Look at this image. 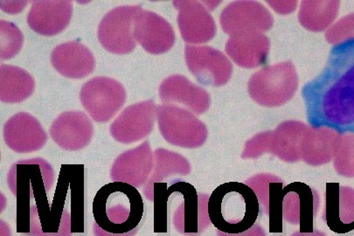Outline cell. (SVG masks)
Segmentation results:
<instances>
[{"mask_svg":"<svg viewBox=\"0 0 354 236\" xmlns=\"http://www.w3.org/2000/svg\"><path fill=\"white\" fill-rule=\"evenodd\" d=\"M302 93L312 127L340 133L354 125V41L334 46L326 68Z\"/></svg>","mask_w":354,"mask_h":236,"instance_id":"obj_1","label":"cell"},{"mask_svg":"<svg viewBox=\"0 0 354 236\" xmlns=\"http://www.w3.org/2000/svg\"><path fill=\"white\" fill-rule=\"evenodd\" d=\"M95 236H134L145 221V205L131 185L114 182L95 195L93 203Z\"/></svg>","mask_w":354,"mask_h":236,"instance_id":"obj_2","label":"cell"},{"mask_svg":"<svg viewBox=\"0 0 354 236\" xmlns=\"http://www.w3.org/2000/svg\"><path fill=\"white\" fill-rule=\"evenodd\" d=\"M208 217L221 232L239 235L249 231L259 221L261 207L256 192L239 182L225 183L211 194Z\"/></svg>","mask_w":354,"mask_h":236,"instance_id":"obj_3","label":"cell"},{"mask_svg":"<svg viewBox=\"0 0 354 236\" xmlns=\"http://www.w3.org/2000/svg\"><path fill=\"white\" fill-rule=\"evenodd\" d=\"M54 179L51 166L41 158L16 163L10 170V190L18 198V232L30 235V199H37L36 194L50 190L52 183L39 181Z\"/></svg>","mask_w":354,"mask_h":236,"instance_id":"obj_4","label":"cell"},{"mask_svg":"<svg viewBox=\"0 0 354 236\" xmlns=\"http://www.w3.org/2000/svg\"><path fill=\"white\" fill-rule=\"evenodd\" d=\"M249 93L258 105L279 107L289 102L299 88V76L290 62L266 66L250 79Z\"/></svg>","mask_w":354,"mask_h":236,"instance_id":"obj_5","label":"cell"},{"mask_svg":"<svg viewBox=\"0 0 354 236\" xmlns=\"http://www.w3.org/2000/svg\"><path fill=\"white\" fill-rule=\"evenodd\" d=\"M157 118L161 135L171 145L195 148L206 140V125L187 109L174 105H158Z\"/></svg>","mask_w":354,"mask_h":236,"instance_id":"obj_6","label":"cell"},{"mask_svg":"<svg viewBox=\"0 0 354 236\" xmlns=\"http://www.w3.org/2000/svg\"><path fill=\"white\" fill-rule=\"evenodd\" d=\"M80 99L84 109L97 122L110 121L120 111L127 100L124 86L110 78H95L81 89Z\"/></svg>","mask_w":354,"mask_h":236,"instance_id":"obj_7","label":"cell"},{"mask_svg":"<svg viewBox=\"0 0 354 236\" xmlns=\"http://www.w3.org/2000/svg\"><path fill=\"white\" fill-rule=\"evenodd\" d=\"M142 10L141 6H122L109 12L98 28V39L102 48L115 55L133 51L137 45L134 21Z\"/></svg>","mask_w":354,"mask_h":236,"instance_id":"obj_8","label":"cell"},{"mask_svg":"<svg viewBox=\"0 0 354 236\" xmlns=\"http://www.w3.org/2000/svg\"><path fill=\"white\" fill-rule=\"evenodd\" d=\"M185 57L192 74L205 86L221 87L230 81L233 66L219 50L206 46L187 45Z\"/></svg>","mask_w":354,"mask_h":236,"instance_id":"obj_9","label":"cell"},{"mask_svg":"<svg viewBox=\"0 0 354 236\" xmlns=\"http://www.w3.org/2000/svg\"><path fill=\"white\" fill-rule=\"evenodd\" d=\"M220 23L223 31L233 36L248 32L269 31L274 19L269 10L259 2L236 1L221 12Z\"/></svg>","mask_w":354,"mask_h":236,"instance_id":"obj_10","label":"cell"},{"mask_svg":"<svg viewBox=\"0 0 354 236\" xmlns=\"http://www.w3.org/2000/svg\"><path fill=\"white\" fill-rule=\"evenodd\" d=\"M157 107L152 100L129 106L112 122L111 134L122 144L141 140L153 131L157 118Z\"/></svg>","mask_w":354,"mask_h":236,"instance_id":"obj_11","label":"cell"},{"mask_svg":"<svg viewBox=\"0 0 354 236\" xmlns=\"http://www.w3.org/2000/svg\"><path fill=\"white\" fill-rule=\"evenodd\" d=\"M134 37L151 55L165 54L173 48L176 36L173 26L156 12L142 10L134 21Z\"/></svg>","mask_w":354,"mask_h":236,"instance_id":"obj_12","label":"cell"},{"mask_svg":"<svg viewBox=\"0 0 354 236\" xmlns=\"http://www.w3.org/2000/svg\"><path fill=\"white\" fill-rule=\"evenodd\" d=\"M174 5L178 11V28L185 42L201 44L210 42L216 35L214 19L201 2L178 0Z\"/></svg>","mask_w":354,"mask_h":236,"instance_id":"obj_13","label":"cell"},{"mask_svg":"<svg viewBox=\"0 0 354 236\" xmlns=\"http://www.w3.org/2000/svg\"><path fill=\"white\" fill-rule=\"evenodd\" d=\"M4 139L12 151L28 154L41 149L48 141V135L35 116L21 112L6 122Z\"/></svg>","mask_w":354,"mask_h":236,"instance_id":"obj_14","label":"cell"},{"mask_svg":"<svg viewBox=\"0 0 354 236\" xmlns=\"http://www.w3.org/2000/svg\"><path fill=\"white\" fill-rule=\"evenodd\" d=\"M153 163L150 144L145 141L138 147L118 156L112 165L111 177L114 182L140 188L147 181L153 168Z\"/></svg>","mask_w":354,"mask_h":236,"instance_id":"obj_15","label":"cell"},{"mask_svg":"<svg viewBox=\"0 0 354 236\" xmlns=\"http://www.w3.org/2000/svg\"><path fill=\"white\" fill-rule=\"evenodd\" d=\"M51 137L59 147L67 151H78L86 147L93 137V124L82 111L62 113L53 122Z\"/></svg>","mask_w":354,"mask_h":236,"instance_id":"obj_16","label":"cell"},{"mask_svg":"<svg viewBox=\"0 0 354 236\" xmlns=\"http://www.w3.org/2000/svg\"><path fill=\"white\" fill-rule=\"evenodd\" d=\"M160 96L163 104L184 106L194 114L201 115L210 106V96L183 75H171L161 83Z\"/></svg>","mask_w":354,"mask_h":236,"instance_id":"obj_17","label":"cell"},{"mask_svg":"<svg viewBox=\"0 0 354 236\" xmlns=\"http://www.w3.org/2000/svg\"><path fill=\"white\" fill-rule=\"evenodd\" d=\"M72 13L71 0H38L32 2L28 23L39 35L54 36L67 28Z\"/></svg>","mask_w":354,"mask_h":236,"instance_id":"obj_18","label":"cell"},{"mask_svg":"<svg viewBox=\"0 0 354 236\" xmlns=\"http://www.w3.org/2000/svg\"><path fill=\"white\" fill-rule=\"evenodd\" d=\"M270 42L263 33L248 32L230 36L225 50L236 65L254 69L263 65L269 56Z\"/></svg>","mask_w":354,"mask_h":236,"instance_id":"obj_19","label":"cell"},{"mask_svg":"<svg viewBox=\"0 0 354 236\" xmlns=\"http://www.w3.org/2000/svg\"><path fill=\"white\" fill-rule=\"evenodd\" d=\"M53 66L65 78L82 79L93 72L95 60L87 46L69 42L56 46L51 55Z\"/></svg>","mask_w":354,"mask_h":236,"instance_id":"obj_20","label":"cell"},{"mask_svg":"<svg viewBox=\"0 0 354 236\" xmlns=\"http://www.w3.org/2000/svg\"><path fill=\"white\" fill-rule=\"evenodd\" d=\"M71 212L54 203H37L30 210L29 236H71Z\"/></svg>","mask_w":354,"mask_h":236,"instance_id":"obj_21","label":"cell"},{"mask_svg":"<svg viewBox=\"0 0 354 236\" xmlns=\"http://www.w3.org/2000/svg\"><path fill=\"white\" fill-rule=\"evenodd\" d=\"M326 208L334 219L328 222L330 230L345 234L354 229V190L339 188L337 183L327 184Z\"/></svg>","mask_w":354,"mask_h":236,"instance_id":"obj_22","label":"cell"},{"mask_svg":"<svg viewBox=\"0 0 354 236\" xmlns=\"http://www.w3.org/2000/svg\"><path fill=\"white\" fill-rule=\"evenodd\" d=\"M35 82L29 73L19 66H0V99L8 104H17L28 99L35 91Z\"/></svg>","mask_w":354,"mask_h":236,"instance_id":"obj_23","label":"cell"},{"mask_svg":"<svg viewBox=\"0 0 354 236\" xmlns=\"http://www.w3.org/2000/svg\"><path fill=\"white\" fill-rule=\"evenodd\" d=\"M190 165L186 158L165 149H157L154 152V171L149 179L145 196L154 201V187L156 183L163 182L165 179L174 174H189Z\"/></svg>","mask_w":354,"mask_h":236,"instance_id":"obj_24","label":"cell"},{"mask_svg":"<svg viewBox=\"0 0 354 236\" xmlns=\"http://www.w3.org/2000/svg\"><path fill=\"white\" fill-rule=\"evenodd\" d=\"M339 1H303L299 19L304 28L312 32H322L335 21Z\"/></svg>","mask_w":354,"mask_h":236,"instance_id":"obj_25","label":"cell"},{"mask_svg":"<svg viewBox=\"0 0 354 236\" xmlns=\"http://www.w3.org/2000/svg\"><path fill=\"white\" fill-rule=\"evenodd\" d=\"M0 30H1V48H0V56L3 60H8L15 57L22 48L23 35L13 23L2 21H0Z\"/></svg>","mask_w":354,"mask_h":236,"instance_id":"obj_26","label":"cell"},{"mask_svg":"<svg viewBox=\"0 0 354 236\" xmlns=\"http://www.w3.org/2000/svg\"><path fill=\"white\" fill-rule=\"evenodd\" d=\"M326 38L334 46L354 41V13L344 17L326 33Z\"/></svg>","mask_w":354,"mask_h":236,"instance_id":"obj_27","label":"cell"},{"mask_svg":"<svg viewBox=\"0 0 354 236\" xmlns=\"http://www.w3.org/2000/svg\"><path fill=\"white\" fill-rule=\"evenodd\" d=\"M339 174L354 177V134L342 138V149L336 163Z\"/></svg>","mask_w":354,"mask_h":236,"instance_id":"obj_28","label":"cell"},{"mask_svg":"<svg viewBox=\"0 0 354 236\" xmlns=\"http://www.w3.org/2000/svg\"><path fill=\"white\" fill-rule=\"evenodd\" d=\"M267 3L280 15H289L295 11L297 4V1H267Z\"/></svg>","mask_w":354,"mask_h":236,"instance_id":"obj_29","label":"cell"}]
</instances>
